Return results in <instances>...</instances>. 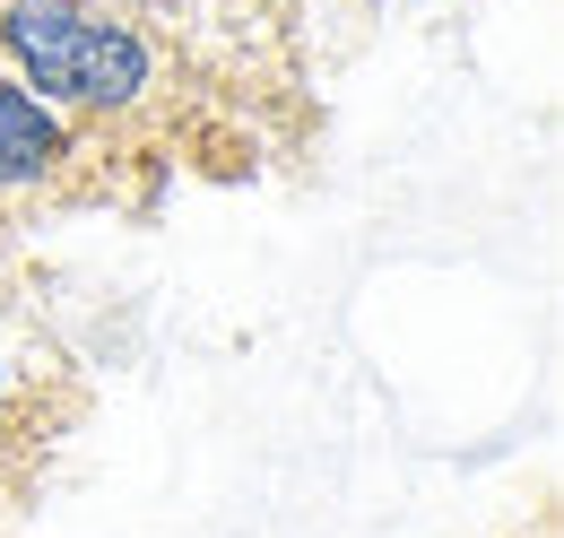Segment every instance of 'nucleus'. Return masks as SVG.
I'll return each instance as SVG.
<instances>
[{
  "label": "nucleus",
  "mask_w": 564,
  "mask_h": 538,
  "mask_svg": "<svg viewBox=\"0 0 564 538\" xmlns=\"http://www.w3.org/2000/svg\"><path fill=\"white\" fill-rule=\"evenodd\" d=\"M0 44L26 69V87L62 96V105H96V114H131L156 87V53L140 26L87 9V0H9L0 9Z\"/></svg>",
  "instance_id": "nucleus-1"
},
{
  "label": "nucleus",
  "mask_w": 564,
  "mask_h": 538,
  "mask_svg": "<svg viewBox=\"0 0 564 538\" xmlns=\"http://www.w3.org/2000/svg\"><path fill=\"white\" fill-rule=\"evenodd\" d=\"M62 157H70V139L53 122V105L26 96L18 78H0V183H44V174H62Z\"/></svg>",
  "instance_id": "nucleus-2"
},
{
  "label": "nucleus",
  "mask_w": 564,
  "mask_h": 538,
  "mask_svg": "<svg viewBox=\"0 0 564 538\" xmlns=\"http://www.w3.org/2000/svg\"><path fill=\"white\" fill-rule=\"evenodd\" d=\"M0 391H9V374H0Z\"/></svg>",
  "instance_id": "nucleus-3"
}]
</instances>
